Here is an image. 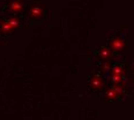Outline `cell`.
Masks as SVG:
<instances>
[{
  "instance_id": "52a82bcc",
  "label": "cell",
  "mask_w": 134,
  "mask_h": 120,
  "mask_svg": "<svg viewBox=\"0 0 134 120\" xmlns=\"http://www.w3.org/2000/svg\"><path fill=\"white\" fill-rule=\"evenodd\" d=\"M106 96H108L109 98H115V97L117 96V94L115 92V90H113V89H111V90H109V91H108Z\"/></svg>"
},
{
  "instance_id": "9c48e42d",
  "label": "cell",
  "mask_w": 134,
  "mask_h": 120,
  "mask_svg": "<svg viewBox=\"0 0 134 120\" xmlns=\"http://www.w3.org/2000/svg\"><path fill=\"white\" fill-rule=\"evenodd\" d=\"M109 53H110V52H109L106 49H102V50H101V56H102V57H108Z\"/></svg>"
},
{
  "instance_id": "3957f363",
  "label": "cell",
  "mask_w": 134,
  "mask_h": 120,
  "mask_svg": "<svg viewBox=\"0 0 134 120\" xmlns=\"http://www.w3.org/2000/svg\"><path fill=\"white\" fill-rule=\"evenodd\" d=\"M21 8H22V5L20 4V2H13V4L11 5L12 12H19V11H21Z\"/></svg>"
},
{
  "instance_id": "5b68a950",
  "label": "cell",
  "mask_w": 134,
  "mask_h": 120,
  "mask_svg": "<svg viewBox=\"0 0 134 120\" xmlns=\"http://www.w3.org/2000/svg\"><path fill=\"white\" fill-rule=\"evenodd\" d=\"M121 81V74H112V82L113 83H119Z\"/></svg>"
},
{
  "instance_id": "30bf717a",
  "label": "cell",
  "mask_w": 134,
  "mask_h": 120,
  "mask_svg": "<svg viewBox=\"0 0 134 120\" xmlns=\"http://www.w3.org/2000/svg\"><path fill=\"white\" fill-rule=\"evenodd\" d=\"M113 74H121L120 67H115V68H113Z\"/></svg>"
},
{
  "instance_id": "ba28073f",
  "label": "cell",
  "mask_w": 134,
  "mask_h": 120,
  "mask_svg": "<svg viewBox=\"0 0 134 120\" xmlns=\"http://www.w3.org/2000/svg\"><path fill=\"white\" fill-rule=\"evenodd\" d=\"M112 89L115 90V92H116V94H117V96H118V95H121V94H123V88H121V87L116 86V87H113Z\"/></svg>"
},
{
  "instance_id": "277c9868",
  "label": "cell",
  "mask_w": 134,
  "mask_h": 120,
  "mask_svg": "<svg viewBox=\"0 0 134 120\" xmlns=\"http://www.w3.org/2000/svg\"><path fill=\"white\" fill-rule=\"evenodd\" d=\"M31 15H33V16H39V15L42 14V9L39 8V7H34L33 9H31Z\"/></svg>"
},
{
  "instance_id": "8992f818",
  "label": "cell",
  "mask_w": 134,
  "mask_h": 120,
  "mask_svg": "<svg viewBox=\"0 0 134 120\" xmlns=\"http://www.w3.org/2000/svg\"><path fill=\"white\" fill-rule=\"evenodd\" d=\"M12 28H13V27H12L11 24H9V22H8V21H7V22H5V23L1 26L2 31H9V30H11Z\"/></svg>"
},
{
  "instance_id": "6da1fadb",
  "label": "cell",
  "mask_w": 134,
  "mask_h": 120,
  "mask_svg": "<svg viewBox=\"0 0 134 120\" xmlns=\"http://www.w3.org/2000/svg\"><path fill=\"white\" fill-rule=\"evenodd\" d=\"M111 46H112V49L116 50V51H120V50L123 49V46H124V43H123L121 39H116V41L112 42Z\"/></svg>"
},
{
  "instance_id": "7a4b0ae2",
  "label": "cell",
  "mask_w": 134,
  "mask_h": 120,
  "mask_svg": "<svg viewBox=\"0 0 134 120\" xmlns=\"http://www.w3.org/2000/svg\"><path fill=\"white\" fill-rule=\"evenodd\" d=\"M101 84H102V81L100 77L98 76L93 77V80H91V86L95 87V88H98V87H101Z\"/></svg>"
}]
</instances>
